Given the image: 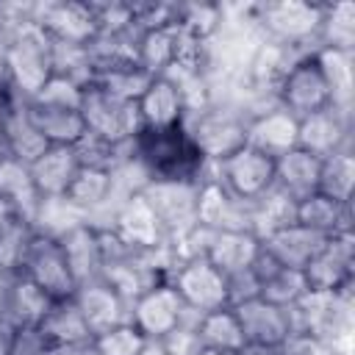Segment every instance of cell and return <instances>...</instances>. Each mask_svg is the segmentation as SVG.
I'll use <instances>...</instances> for the list:
<instances>
[{"mask_svg": "<svg viewBox=\"0 0 355 355\" xmlns=\"http://www.w3.org/2000/svg\"><path fill=\"white\" fill-rule=\"evenodd\" d=\"M130 155L144 169L147 180L202 183L211 172V164L194 144L186 125L141 128L130 139Z\"/></svg>", "mask_w": 355, "mask_h": 355, "instance_id": "1", "label": "cell"}, {"mask_svg": "<svg viewBox=\"0 0 355 355\" xmlns=\"http://www.w3.org/2000/svg\"><path fill=\"white\" fill-rule=\"evenodd\" d=\"M324 3L277 0L250 6V19L263 42H275L294 50H316V33Z\"/></svg>", "mask_w": 355, "mask_h": 355, "instance_id": "2", "label": "cell"}, {"mask_svg": "<svg viewBox=\"0 0 355 355\" xmlns=\"http://www.w3.org/2000/svg\"><path fill=\"white\" fill-rule=\"evenodd\" d=\"M6 39V53H8V86L14 94L31 100L36 92L47 83L53 75L50 64V39L47 33L31 19L22 28L11 31Z\"/></svg>", "mask_w": 355, "mask_h": 355, "instance_id": "3", "label": "cell"}, {"mask_svg": "<svg viewBox=\"0 0 355 355\" xmlns=\"http://www.w3.org/2000/svg\"><path fill=\"white\" fill-rule=\"evenodd\" d=\"M294 333L313 336L319 341H336L352 336V288L347 291H305V297L288 308Z\"/></svg>", "mask_w": 355, "mask_h": 355, "instance_id": "4", "label": "cell"}, {"mask_svg": "<svg viewBox=\"0 0 355 355\" xmlns=\"http://www.w3.org/2000/svg\"><path fill=\"white\" fill-rule=\"evenodd\" d=\"M183 125L208 164H219L247 144V119L225 105H208L189 114Z\"/></svg>", "mask_w": 355, "mask_h": 355, "instance_id": "5", "label": "cell"}, {"mask_svg": "<svg viewBox=\"0 0 355 355\" xmlns=\"http://www.w3.org/2000/svg\"><path fill=\"white\" fill-rule=\"evenodd\" d=\"M17 272L25 275L28 280H33L53 300H69L75 294V288H78V283H75V277L69 272V263L64 258L61 241L55 236L39 233V230L31 233V239H28V244L22 250Z\"/></svg>", "mask_w": 355, "mask_h": 355, "instance_id": "6", "label": "cell"}, {"mask_svg": "<svg viewBox=\"0 0 355 355\" xmlns=\"http://www.w3.org/2000/svg\"><path fill=\"white\" fill-rule=\"evenodd\" d=\"M169 283L178 291L186 311L194 313V316H202V313H211V311H219V308H230L227 277L202 255L180 261L172 269Z\"/></svg>", "mask_w": 355, "mask_h": 355, "instance_id": "7", "label": "cell"}, {"mask_svg": "<svg viewBox=\"0 0 355 355\" xmlns=\"http://www.w3.org/2000/svg\"><path fill=\"white\" fill-rule=\"evenodd\" d=\"M80 116H83V125L89 133H94L111 144H128L141 130L136 103L119 100L94 83H89L83 89Z\"/></svg>", "mask_w": 355, "mask_h": 355, "instance_id": "8", "label": "cell"}, {"mask_svg": "<svg viewBox=\"0 0 355 355\" xmlns=\"http://www.w3.org/2000/svg\"><path fill=\"white\" fill-rule=\"evenodd\" d=\"M214 178L241 202H255L261 200L272 186H275V158L266 153L244 144L225 161L211 166Z\"/></svg>", "mask_w": 355, "mask_h": 355, "instance_id": "9", "label": "cell"}, {"mask_svg": "<svg viewBox=\"0 0 355 355\" xmlns=\"http://www.w3.org/2000/svg\"><path fill=\"white\" fill-rule=\"evenodd\" d=\"M130 322L153 341H164L166 336H172L175 330H180L183 324L194 322V313L186 311V305L180 302L178 291L172 288V283H155L147 291H141L133 302H130Z\"/></svg>", "mask_w": 355, "mask_h": 355, "instance_id": "10", "label": "cell"}, {"mask_svg": "<svg viewBox=\"0 0 355 355\" xmlns=\"http://www.w3.org/2000/svg\"><path fill=\"white\" fill-rule=\"evenodd\" d=\"M197 191H200V183H175V180L144 183L141 197L153 208L169 241L180 239L197 225Z\"/></svg>", "mask_w": 355, "mask_h": 355, "instance_id": "11", "label": "cell"}, {"mask_svg": "<svg viewBox=\"0 0 355 355\" xmlns=\"http://www.w3.org/2000/svg\"><path fill=\"white\" fill-rule=\"evenodd\" d=\"M277 105L286 108L297 119L330 105V92H327L324 75L319 69L316 50L297 58L291 64V69L283 75V80L277 86Z\"/></svg>", "mask_w": 355, "mask_h": 355, "instance_id": "12", "label": "cell"}, {"mask_svg": "<svg viewBox=\"0 0 355 355\" xmlns=\"http://www.w3.org/2000/svg\"><path fill=\"white\" fill-rule=\"evenodd\" d=\"M33 22L47 33L50 42L89 47L97 36V19L92 3L83 0H47L33 3Z\"/></svg>", "mask_w": 355, "mask_h": 355, "instance_id": "13", "label": "cell"}, {"mask_svg": "<svg viewBox=\"0 0 355 355\" xmlns=\"http://www.w3.org/2000/svg\"><path fill=\"white\" fill-rule=\"evenodd\" d=\"M308 291H347L355 286V236H330L313 261L302 269Z\"/></svg>", "mask_w": 355, "mask_h": 355, "instance_id": "14", "label": "cell"}, {"mask_svg": "<svg viewBox=\"0 0 355 355\" xmlns=\"http://www.w3.org/2000/svg\"><path fill=\"white\" fill-rule=\"evenodd\" d=\"M244 341L247 347H272L280 349L291 336H294V324H291V313L288 308L272 305L261 297H252L247 302L233 305Z\"/></svg>", "mask_w": 355, "mask_h": 355, "instance_id": "15", "label": "cell"}, {"mask_svg": "<svg viewBox=\"0 0 355 355\" xmlns=\"http://www.w3.org/2000/svg\"><path fill=\"white\" fill-rule=\"evenodd\" d=\"M297 147L316 158H327L344 147H352V116L333 105L302 116L297 125Z\"/></svg>", "mask_w": 355, "mask_h": 355, "instance_id": "16", "label": "cell"}, {"mask_svg": "<svg viewBox=\"0 0 355 355\" xmlns=\"http://www.w3.org/2000/svg\"><path fill=\"white\" fill-rule=\"evenodd\" d=\"M108 230L128 250H153V247H161L169 241L166 233L161 230L153 208L141 197V191H136L119 202V208L114 211V216L108 222Z\"/></svg>", "mask_w": 355, "mask_h": 355, "instance_id": "17", "label": "cell"}, {"mask_svg": "<svg viewBox=\"0 0 355 355\" xmlns=\"http://www.w3.org/2000/svg\"><path fill=\"white\" fill-rule=\"evenodd\" d=\"M197 225H202L214 233H219V230H250V205L236 200L214 178V172H208V178L200 183V191H197Z\"/></svg>", "mask_w": 355, "mask_h": 355, "instance_id": "18", "label": "cell"}, {"mask_svg": "<svg viewBox=\"0 0 355 355\" xmlns=\"http://www.w3.org/2000/svg\"><path fill=\"white\" fill-rule=\"evenodd\" d=\"M72 300L80 308L92 336L105 333V330H111V327H116L122 322H130V302L116 288H111L103 277L80 283L75 288Z\"/></svg>", "mask_w": 355, "mask_h": 355, "instance_id": "19", "label": "cell"}, {"mask_svg": "<svg viewBox=\"0 0 355 355\" xmlns=\"http://www.w3.org/2000/svg\"><path fill=\"white\" fill-rule=\"evenodd\" d=\"M64 258L69 263V272L75 283H89L103 275L105 266V244H103V227L92 222H80L58 236Z\"/></svg>", "mask_w": 355, "mask_h": 355, "instance_id": "20", "label": "cell"}, {"mask_svg": "<svg viewBox=\"0 0 355 355\" xmlns=\"http://www.w3.org/2000/svg\"><path fill=\"white\" fill-rule=\"evenodd\" d=\"M250 272H252V277L258 280V297L266 300V302H272V305L291 308V305H297V302L305 297V291H308L302 272L277 263L263 247L258 250V255H255Z\"/></svg>", "mask_w": 355, "mask_h": 355, "instance_id": "21", "label": "cell"}, {"mask_svg": "<svg viewBox=\"0 0 355 355\" xmlns=\"http://www.w3.org/2000/svg\"><path fill=\"white\" fill-rule=\"evenodd\" d=\"M297 125H300L297 116H291L286 108L275 105V108L261 111L252 119H247V144L277 161L280 155H286L288 150L297 147Z\"/></svg>", "mask_w": 355, "mask_h": 355, "instance_id": "22", "label": "cell"}, {"mask_svg": "<svg viewBox=\"0 0 355 355\" xmlns=\"http://www.w3.org/2000/svg\"><path fill=\"white\" fill-rule=\"evenodd\" d=\"M50 144L39 133V128L31 119L28 100L14 94L8 114H6V128H3V155L19 161V164H33Z\"/></svg>", "mask_w": 355, "mask_h": 355, "instance_id": "23", "label": "cell"}, {"mask_svg": "<svg viewBox=\"0 0 355 355\" xmlns=\"http://www.w3.org/2000/svg\"><path fill=\"white\" fill-rule=\"evenodd\" d=\"M141 128H175L186 122V100L178 83L158 75L136 103Z\"/></svg>", "mask_w": 355, "mask_h": 355, "instance_id": "24", "label": "cell"}, {"mask_svg": "<svg viewBox=\"0 0 355 355\" xmlns=\"http://www.w3.org/2000/svg\"><path fill=\"white\" fill-rule=\"evenodd\" d=\"M324 241H327V236H322V233H316V230H311V227L294 222V225H288V227H283V230L266 236V239L261 241V247H263L277 263L302 272V269L313 261V255L324 247Z\"/></svg>", "mask_w": 355, "mask_h": 355, "instance_id": "25", "label": "cell"}, {"mask_svg": "<svg viewBox=\"0 0 355 355\" xmlns=\"http://www.w3.org/2000/svg\"><path fill=\"white\" fill-rule=\"evenodd\" d=\"M78 169L80 166L75 161L72 147H47L33 164H28V172L42 200H61Z\"/></svg>", "mask_w": 355, "mask_h": 355, "instance_id": "26", "label": "cell"}, {"mask_svg": "<svg viewBox=\"0 0 355 355\" xmlns=\"http://www.w3.org/2000/svg\"><path fill=\"white\" fill-rule=\"evenodd\" d=\"M258 250H261V239L252 236L250 230H219V233H211V241L202 258H208L225 277H230L250 269Z\"/></svg>", "mask_w": 355, "mask_h": 355, "instance_id": "27", "label": "cell"}, {"mask_svg": "<svg viewBox=\"0 0 355 355\" xmlns=\"http://www.w3.org/2000/svg\"><path fill=\"white\" fill-rule=\"evenodd\" d=\"M316 61H319V69L324 75L327 92H330V105L338 108L341 114L352 116V108H355V53L316 47Z\"/></svg>", "mask_w": 355, "mask_h": 355, "instance_id": "28", "label": "cell"}, {"mask_svg": "<svg viewBox=\"0 0 355 355\" xmlns=\"http://www.w3.org/2000/svg\"><path fill=\"white\" fill-rule=\"evenodd\" d=\"M319 169L322 158L294 147L275 161V186L300 202L319 191Z\"/></svg>", "mask_w": 355, "mask_h": 355, "instance_id": "29", "label": "cell"}, {"mask_svg": "<svg viewBox=\"0 0 355 355\" xmlns=\"http://www.w3.org/2000/svg\"><path fill=\"white\" fill-rule=\"evenodd\" d=\"M0 200L8 202L28 225H36L42 197L33 186L28 164H19L8 155H0Z\"/></svg>", "mask_w": 355, "mask_h": 355, "instance_id": "30", "label": "cell"}, {"mask_svg": "<svg viewBox=\"0 0 355 355\" xmlns=\"http://www.w3.org/2000/svg\"><path fill=\"white\" fill-rule=\"evenodd\" d=\"M39 333L50 347H89L92 330L75 305V300H55L39 324Z\"/></svg>", "mask_w": 355, "mask_h": 355, "instance_id": "31", "label": "cell"}, {"mask_svg": "<svg viewBox=\"0 0 355 355\" xmlns=\"http://www.w3.org/2000/svg\"><path fill=\"white\" fill-rule=\"evenodd\" d=\"M297 222L327 239L352 233V202H338L316 191L297 202Z\"/></svg>", "mask_w": 355, "mask_h": 355, "instance_id": "32", "label": "cell"}, {"mask_svg": "<svg viewBox=\"0 0 355 355\" xmlns=\"http://www.w3.org/2000/svg\"><path fill=\"white\" fill-rule=\"evenodd\" d=\"M194 338L205 349H222V352H241L247 347L239 316L233 308H219L211 313H202L194 319Z\"/></svg>", "mask_w": 355, "mask_h": 355, "instance_id": "33", "label": "cell"}, {"mask_svg": "<svg viewBox=\"0 0 355 355\" xmlns=\"http://www.w3.org/2000/svg\"><path fill=\"white\" fill-rule=\"evenodd\" d=\"M89 58H92L94 75L125 69V67H139V33L133 31L97 33L94 42L89 44Z\"/></svg>", "mask_w": 355, "mask_h": 355, "instance_id": "34", "label": "cell"}, {"mask_svg": "<svg viewBox=\"0 0 355 355\" xmlns=\"http://www.w3.org/2000/svg\"><path fill=\"white\" fill-rule=\"evenodd\" d=\"M28 111H31L33 125L39 128V133L44 136V141L50 147H72L86 133L80 111L39 105V103H31V100H28Z\"/></svg>", "mask_w": 355, "mask_h": 355, "instance_id": "35", "label": "cell"}, {"mask_svg": "<svg viewBox=\"0 0 355 355\" xmlns=\"http://www.w3.org/2000/svg\"><path fill=\"white\" fill-rule=\"evenodd\" d=\"M53 297L47 291H42L33 280H28L25 275L14 272V283H11V297H8V311L6 319L14 327H39L42 319L47 316V311L53 308Z\"/></svg>", "mask_w": 355, "mask_h": 355, "instance_id": "36", "label": "cell"}, {"mask_svg": "<svg viewBox=\"0 0 355 355\" xmlns=\"http://www.w3.org/2000/svg\"><path fill=\"white\" fill-rule=\"evenodd\" d=\"M294 222H297V200H291L277 186H272L261 200L250 202V233L258 236L261 241Z\"/></svg>", "mask_w": 355, "mask_h": 355, "instance_id": "37", "label": "cell"}, {"mask_svg": "<svg viewBox=\"0 0 355 355\" xmlns=\"http://www.w3.org/2000/svg\"><path fill=\"white\" fill-rule=\"evenodd\" d=\"M178 42H180L178 22L139 33V67L153 78L164 75L178 58Z\"/></svg>", "mask_w": 355, "mask_h": 355, "instance_id": "38", "label": "cell"}, {"mask_svg": "<svg viewBox=\"0 0 355 355\" xmlns=\"http://www.w3.org/2000/svg\"><path fill=\"white\" fill-rule=\"evenodd\" d=\"M316 47L355 53V3L341 0V3H324L322 6Z\"/></svg>", "mask_w": 355, "mask_h": 355, "instance_id": "39", "label": "cell"}, {"mask_svg": "<svg viewBox=\"0 0 355 355\" xmlns=\"http://www.w3.org/2000/svg\"><path fill=\"white\" fill-rule=\"evenodd\" d=\"M72 153H75V161L80 169H97V172H116L128 155H130V141L128 144H111L94 133H83L75 144H72Z\"/></svg>", "mask_w": 355, "mask_h": 355, "instance_id": "40", "label": "cell"}, {"mask_svg": "<svg viewBox=\"0 0 355 355\" xmlns=\"http://www.w3.org/2000/svg\"><path fill=\"white\" fill-rule=\"evenodd\" d=\"M352 186H355V155L352 147H344L327 158H322L319 169V194L338 200V202H352Z\"/></svg>", "mask_w": 355, "mask_h": 355, "instance_id": "41", "label": "cell"}, {"mask_svg": "<svg viewBox=\"0 0 355 355\" xmlns=\"http://www.w3.org/2000/svg\"><path fill=\"white\" fill-rule=\"evenodd\" d=\"M31 233H33V225H28L8 202L0 200V269L17 272Z\"/></svg>", "mask_w": 355, "mask_h": 355, "instance_id": "42", "label": "cell"}, {"mask_svg": "<svg viewBox=\"0 0 355 355\" xmlns=\"http://www.w3.org/2000/svg\"><path fill=\"white\" fill-rule=\"evenodd\" d=\"M222 19H225V6L219 3H178L175 6L178 28L202 42H211L219 33Z\"/></svg>", "mask_w": 355, "mask_h": 355, "instance_id": "43", "label": "cell"}, {"mask_svg": "<svg viewBox=\"0 0 355 355\" xmlns=\"http://www.w3.org/2000/svg\"><path fill=\"white\" fill-rule=\"evenodd\" d=\"M150 347L153 341L133 322H122L105 333L92 336L89 341L92 355H147Z\"/></svg>", "mask_w": 355, "mask_h": 355, "instance_id": "44", "label": "cell"}, {"mask_svg": "<svg viewBox=\"0 0 355 355\" xmlns=\"http://www.w3.org/2000/svg\"><path fill=\"white\" fill-rule=\"evenodd\" d=\"M50 64H53V75L69 78L80 86H89L94 78V67L89 58V47L83 44H61L53 42L50 44Z\"/></svg>", "mask_w": 355, "mask_h": 355, "instance_id": "45", "label": "cell"}, {"mask_svg": "<svg viewBox=\"0 0 355 355\" xmlns=\"http://www.w3.org/2000/svg\"><path fill=\"white\" fill-rule=\"evenodd\" d=\"M153 75L144 72L141 67H125V69H114V72H103V75H94V86H100L103 92L119 97V100H128V103H139V97L144 94V89L150 86Z\"/></svg>", "mask_w": 355, "mask_h": 355, "instance_id": "46", "label": "cell"}, {"mask_svg": "<svg viewBox=\"0 0 355 355\" xmlns=\"http://www.w3.org/2000/svg\"><path fill=\"white\" fill-rule=\"evenodd\" d=\"M83 89H86V86H80V83H75V80H69V78L50 75L47 83L36 92V97H31V103L53 105V108H72V111H80Z\"/></svg>", "mask_w": 355, "mask_h": 355, "instance_id": "47", "label": "cell"}, {"mask_svg": "<svg viewBox=\"0 0 355 355\" xmlns=\"http://www.w3.org/2000/svg\"><path fill=\"white\" fill-rule=\"evenodd\" d=\"M50 344L39 333V327H17V338L11 347V355H44Z\"/></svg>", "mask_w": 355, "mask_h": 355, "instance_id": "48", "label": "cell"}, {"mask_svg": "<svg viewBox=\"0 0 355 355\" xmlns=\"http://www.w3.org/2000/svg\"><path fill=\"white\" fill-rule=\"evenodd\" d=\"M227 291H230V308H233L239 302H247V300L258 297V280L252 277L250 269H244V272L227 277Z\"/></svg>", "mask_w": 355, "mask_h": 355, "instance_id": "49", "label": "cell"}, {"mask_svg": "<svg viewBox=\"0 0 355 355\" xmlns=\"http://www.w3.org/2000/svg\"><path fill=\"white\" fill-rule=\"evenodd\" d=\"M14 338H17V327L3 316V319H0V355H11Z\"/></svg>", "mask_w": 355, "mask_h": 355, "instance_id": "50", "label": "cell"}, {"mask_svg": "<svg viewBox=\"0 0 355 355\" xmlns=\"http://www.w3.org/2000/svg\"><path fill=\"white\" fill-rule=\"evenodd\" d=\"M11 283H14V272L0 269V319L8 311V297H11Z\"/></svg>", "mask_w": 355, "mask_h": 355, "instance_id": "51", "label": "cell"}, {"mask_svg": "<svg viewBox=\"0 0 355 355\" xmlns=\"http://www.w3.org/2000/svg\"><path fill=\"white\" fill-rule=\"evenodd\" d=\"M11 97H14V92H11V86H6V89H0V155H3V128H6V114H8V105H11Z\"/></svg>", "mask_w": 355, "mask_h": 355, "instance_id": "52", "label": "cell"}, {"mask_svg": "<svg viewBox=\"0 0 355 355\" xmlns=\"http://www.w3.org/2000/svg\"><path fill=\"white\" fill-rule=\"evenodd\" d=\"M8 86V53H6V39L0 36V89Z\"/></svg>", "mask_w": 355, "mask_h": 355, "instance_id": "53", "label": "cell"}, {"mask_svg": "<svg viewBox=\"0 0 355 355\" xmlns=\"http://www.w3.org/2000/svg\"><path fill=\"white\" fill-rule=\"evenodd\" d=\"M44 355H92L89 347H47Z\"/></svg>", "mask_w": 355, "mask_h": 355, "instance_id": "54", "label": "cell"}, {"mask_svg": "<svg viewBox=\"0 0 355 355\" xmlns=\"http://www.w3.org/2000/svg\"><path fill=\"white\" fill-rule=\"evenodd\" d=\"M194 355H241V352H222V349H205V347H200Z\"/></svg>", "mask_w": 355, "mask_h": 355, "instance_id": "55", "label": "cell"}]
</instances>
